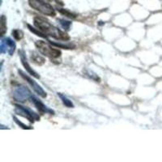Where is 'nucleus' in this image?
I'll list each match as a JSON object with an SVG mask.
<instances>
[{
  "label": "nucleus",
  "instance_id": "nucleus-1",
  "mask_svg": "<svg viewBox=\"0 0 162 162\" xmlns=\"http://www.w3.org/2000/svg\"><path fill=\"white\" fill-rule=\"evenodd\" d=\"M33 24L37 29L42 31L47 37H51L61 41H68L70 39L69 35L65 31H62L50 24V21L44 17L36 16L33 19Z\"/></svg>",
  "mask_w": 162,
  "mask_h": 162
},
{
  "label": "nucleus",
  "instance_id": "nucleus-2",
  "mask_svg": "<svg viewBox=\"0 0 162 162\" xmlns=\"http://www.w3.org/2000/svg\"><path fill=\"white\" fill-rule=\"evenodd\" d=\"M35 46L42 55L50 58H58L62 54L61 50L52 47L50 43L49 44L43 41H37L35 42Z\"/></svg>",
  "mask_w": 162,
  "mask_h": 162
},
{
  "label": "nucleus",
  "instance_id": "nucleus-3",
  "mask_svg": "<svg viewBox=\"0 0 162 162\" xmlns=\"http://www.w3.org/2000/svg\"><path fill=\"white\" fill-rule=\"evenodd\" d=\"M29 6L36 11L49 16H55L56 12L54 8L44 0H29Z\"/></svg>",
  "mask_w": 162,
  "mask_h": 162
},
{
  "label": "nucleus",
  "instance_id": "nucleus-4",
  "mask_svg": "<svg viewBox=\"0 0 162 162\" xmlns=\"http://www.w3.org/2000/svg\"><path fill=\"white\" fill-rule=\"evenodd\" d=\"M15 113L27 118L30 122H34L35 121H40V116L34 112L33 109L29 107H25L20 104H15Z\"/></svg>",
  "mask_w": 162,
  "mask_h": 162
},
{
  "label": "nucleus",
  "instance_id": "nucleus-5",
  "mask_svg": "<svg viewBox=\"0 0 162 162\" xmlns=\"http://www.w3.org/2000/svg\"><path fill=\"white\" fill-rule=\"evenodd\" d=\"M31 96H32V93L28 87L23 85L17 87L13 91V98L20 102H25L29 98H31Z\"/></svg>",
  "mask_w": 162,
  "mask_h": 162
},
{
  "label": "nucleus",
  "instance_id": "nucleus-6",
  "mask_svg": "<svg viewBox=\"0 0 162 162\" xmlns=\"http://www.w3.org/2000/svg\"><path fill=\"white\" fill-rule=\"evenodd\" d=\"M18 72H19V74H20V75H21V77L24 79H25V80L30 84V86L33 87L34 92H35L38 95L42 96V98H46V96H47V93L44 91V89L42 88V86H40L34 79H32V78H31L30 76H29L28 75H26V74L24 73L21 70H18Z\"/></svg>",
  "mask_w": 162,
  "mask_h": 162
},
{
  "label": "nucleus",
  "instance_id": "nucleus-7",
  "mask_svg": "<svg viewBox=\"0 0 162 162\" xmlns=\"http://www.w3.org/2000/svg\"><path fill=\"white\" fill-rule=\"evenodd\" d=\"M16 45L12 38H5L1 41L0 50L2 54L8 53L9 55H12L16 50Z\"/></svg>",
  "mask_w": 162,
  "mask_h": 162
},
{
  "label": "nucleus",
  "instance_id": "nucleus-8",
  "mask_svg": "<svg viewBox=\"0 0 162 162\" xmlns=\"http://www.w3.org/2000/svg\"><path fill=\"white\" fill-rule=\"evenodd\" d=\"M32 102L35 105V107L38 109V110L39 112L44 114V113H49V114H54V111L52 109L49 108L48 106H46V105L44 104L43 102L41 101V100H39L38 97H36L35 96L32 95L31 98Z\"/></svg>",
  "mask_w": 162,
  "mask_h": 162
},
{
  "label": "nucleus",
  "instance_id": "nucleus-9",
  "mask_svg": "<svg viewBox=\"0 0 162 162\" xmlns=\"http://www.w3.org/2000/svg\"><path fill=\"white\" fill-rule=\"evenodd\" d=\"M18 53H19V55H20V58H21V63H22V65H23L24 67L25 68V70L27 71V72L29 73V75H33L36 79H40V75H38V73H37L34 70H33V68L29 65V62H28V60H27V58H26L25 51L22 50H20Z\"/></svg>",
  "mask_w": 162,
  "mask_h": 162
},
{
  "label": "nucleus",
  "instance_id": "nucleus-10",
  "mask_svg": "<svg viewBox=\"0 0 162 162\" xmlns=\"http://www.w3.org/2000/svg\"><path fill=\"white\" fill-rule=\"evenodd\" d=\"M31 60L34 62V63H36L37 65H43L45 62H46V59L42 57L41 55H39L37 53H35V52H33L32 54H31Z\"/></svg>",
  "mask_w": 162,
  "mask_h": 162
},
{
  "label": "nucleus",
  "instance_id": "nucleus-11",
  "mask_svg": "<svg viewBox=\"0 0 162 162\" xmlns=\"http://www.w3.org/2000/svg\"><path fill=\"white\" fill-rule=\"evenodd\" d=\"M27 27H28V29H29V31L30 32H32L33 33L36 34L37 36H38V37H40V38H45V39H46L47 38V36H46V34L43 33L42 31H40L38 29H35V28H33L32 25H27Z\"/></svg>",
  "mask_w": 162,
  "mask_h": 162
},
{
  "label": "nucleus",
  "instance_id": "nucleus-12",
  "mask_svg": "<svg viewBox=\"0 0 162 162\" xmlns=\"http://www.w3.org/2000/svg\"><path fill=\"white\" fill-rule=\"evenodd\" d=\"M58 96L61 98L62 103L65 105V106H67L68 108H73L74 107V104L72 103V101L71 100H69L67 96H65L62 95L61 93H58Z\"/></svg>",
  "mask_w": 162,
  "mask_h": 162
},
{
  "label": "nucleus",
  "instance_id": "nucleus-13",
  "mask_svg": "<svg viewBox=\"0 0 162 162\" xmlns=\"http://www.w3.org/2000/svg\"><path fill=\"white\" fill-rule=\"evenodd\" d=\"M59 12L61 13L62 15H64L65 16L68 17V18H71V19H75L77 17V15L75 14V13H72L71 12H69L68 10H66V9H62V8H57Z\"/></svg>",
  "mask_w": 162,
  "mask_h": 162
},
{
  "label": "nucleus",
  "instance_id": "nucleus-14",
  "mask_svg": "<svg viewBox=\"0 0 162 162\" xmlns=\"http://www.w3.org/2000/svg\"><path fill=\"white\" fill-rule=\"evenodd\" d=\"M58 21L59 22V25H61V27H62L64 30L67 31V30H69V29H71V21L64 20V19H59V20H58Z\"/></svg>",
  "mask_w": 162,
  "mask_h": 162
},
{
  "label": "nucleus",
  "instance_id": "nucleus-15",
  "mask_svg": "<svg viewBox=\"0 0 162 162\" xmlns=\"http://www.w3.org/2000/svg\"><path fill=\"white\" fill-rule=\"evenodd\" d=\"M7 32V18L5 16L1 17V37H3Z\"/></svg>",
  "mask_w": 162,
  "mask_h": 162
},
{
  "label": "nucleus",
  "instance_id": "nucleus-16",
  "mask_svg": "<svg viewBox=\"0 0 162 162\" xmlns=\"http://www.w3.org/2000/svg\"><path fill=\"white\" fill-rule=\"evenodd\" d=\"M12 33L13 38L16 41H21V39L24 38V33L20 29H13Z\"/></svg>",
  "mask_w": 162,
  "mask_h": 162
},
{
  "label": "nucleus",
  "instance_id": "nucleus-17",
  "mask_svg": "<svg viewBox=\"0 0 162 162\" xmlns=\"http://www.w3.org/2000/svg\"><path fill=\"white\" fill-rule=\"evenodd\" d=\"M51 45H53L54 46H57L58 48H63V49H67V50H71L73 48H75V46L74 45H64V44H61V43H56V42H52V41H49Z\"/></svg>",
  "mask_w": 162,
  "mask_h": 162
},
{
  "label": "nucleus",
  "instance_id": "nucleus-18",
  "mask_svg": "<svg viewBox=\"0 0 162 162\" xmlns=\"http://www.w3.org/2000/svg\"><path fill=\"white\" fill-rule=\"evenodd\" d=\"M13 119H14V121H15V122H16V123L18 126H20L21 128L25 129V130H28V129H32L31 127L28 126L27 125H25V124H24L23 122H21V121L18 120V118H17L16 116H13Z\"/></svg>",
  "mask_w": 162,
  "mask_h": 162
},
{
  "label": "nucleus",
  "instance_id": "nucleus-19",
  "mask_svg": "<svg viewBox=\"0 0 162 162\" xmlns=\"http://www.w3.org/2000/svg\"><path fill=\"white\" fill-rule=\"evenodd\" d=\"M48 1H51V0H48Z\"/></svg>",
  "mask_w": 162,
  "mask_h": 162
}]
</instances>
